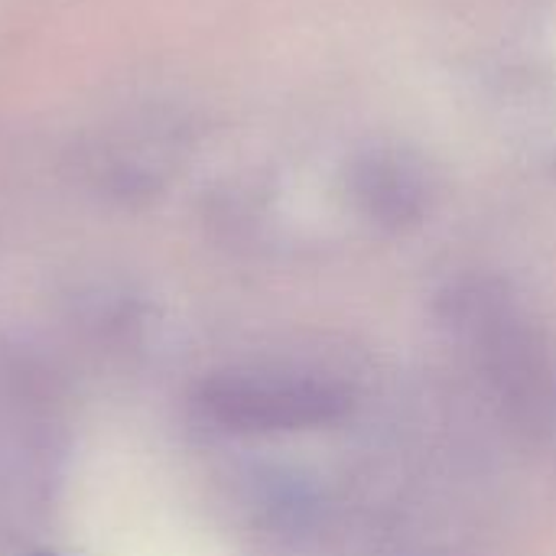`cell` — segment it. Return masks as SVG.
I'll list each match as a JSON object with an SVG mask.
<instances>
[{
    "mask_svg": "<svg viewBox=\"0 0 556 556\" xmlns=\"http://www.w3.org/2000/svg\"><path fill=\"white\" fill-rule=\"evenodd\" d=\"M443 319L466 336L508 414L541 430L554 404L547 355L508 290L485 277L459 280L443 296Z\"/></svg>",
    "mask_w": 556,
    "mask_h": 556,
    "instance_id": "cell-1",
    "label": "cell"
},
{
    "mask_svg": "<svg viewBox=\"0 0 556 556\" xmlns=\"http://www.w3.org/2000/svg\"><path fill=\"white\" fill-rule=\"evenodd\" d=\"M355 208L384 231L417 228L437 195L430 166L401 147H375L355 156L349 173Z\"/></svg>",
    "mask_w": 556,
    "mask_h": 556,
    "instance_id": "cell-3",
    "label": "cell"
},
{
    "mask_svg": "<svg viewBox=\"0 0 556 556\" xmlns=\"http://www.w3.org/2000/svg\"><path fill=\"white\" fill-rule=\"evenodd\" d=\"M208 407L235 430L293 433L339 424L352 410V397L319 378H231L208 391Z\"/></svg>",
    "mask_w": 556,
    "mask_h": 556,
    "instance_id": "cell-2",
    "label": "cell"
}]
</instances>
